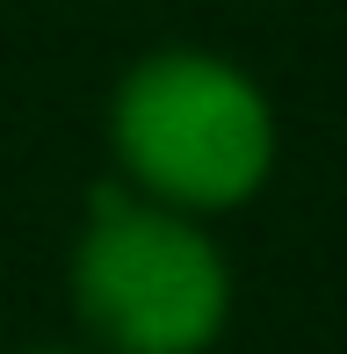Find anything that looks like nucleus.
<instances>
[{
    "mask_svg": "<svg viewBox=\"0 0 347 354\" xmlns=\"http://www.w3.org/2000/svg\"><path fill=\"white\" fill-rule=\"evenodd\" d=\"M109 167L131 196L181 217H232L275 181L282 123L239 58L210 44H160L131 58L109 87Z\"/></svg>",
    "mask_w": 347,
    "mask_h": 354,
    "instance_id": "nucleus-1",
    "label": "nucleus"
},
{
    "mask_svg": "<svg viewBox=\"0 0 347 354\" xmlns=\"http://www.w3.org/2000/svg\"><path fill=\"white\" fill-rule=\"evenodd\" d=\"M66 297L87 354H210L232 333L239 275L203 217L102 181L66 253Z\"/></svg>",
    "mask_w": 347,
    "mask_h": 354,
    "instance_id": "nucleus-2",
    "label": "nucleus"
},
{
    "mask_svg": "<svg viewBox=\"0 0 347 354\" xmlns=\"http://www.w3.org/2000/svg\"><path fill=\"white\" fill-rule=\"evenodd\" d=\"M15 354H87V347H73V340H37V347H15Z\"/></svg>",
    "mask_w": 347,
    "mask_h": 354,
    "instance_id": "nucleus-3",
    "label": "nucleus"
}]
</instances>
